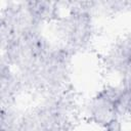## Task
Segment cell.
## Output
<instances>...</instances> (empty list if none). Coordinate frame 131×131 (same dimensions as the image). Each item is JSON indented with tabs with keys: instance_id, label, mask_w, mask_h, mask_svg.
Segmentation results:
<instances>
[{
	"instance_id": "2",
	"label": "cell",
	"mask_w": 131,
	"mask_h": 131,
	"mask_svg": "<svg viewBox=\"0 0 131 131\" xmlns=\"http://www.w3.org/2000/svg\"><path fill=\"white\" fill-rule=\"evenodd\" d=\"M107 64L121 80L131 79V33L116 42L107 55Z\"/></svg>"
},
{
	"instance_id": "1",
	"label": "cell",
	"mask_w": 131,
	"mask_h": 131,
	"mask_svg": "<svg viewBox=\"0 0 131 131\" xmlns=\"http://www.w3.org/2000/svg\"><path fill=\"white\" fill-rule=\"evenodd\" d=\"M59 34L62 38V46L70 52L85 45L91 38L92 18L85 9H73L68 15L61 18Z\"/></svg>"
}]
</instances>
